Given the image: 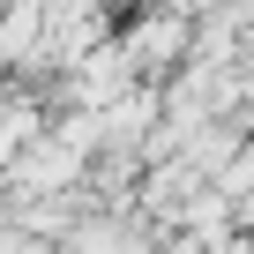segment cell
I'll return each mask as SVG.
<instances>
[{"label":"cell","mask_w":254,"mask_h":254,"mask_svg":"<svg viewBox=\"0 0 254 254\" xmlns=\"http://www.w3.org/2000/svg\"><path fill=\"white\" fill-rule=\"evenodd\" d=\"M247 247H254V232H247Z\"/></svg>","instance_id":"4"},{"label":"cell","mask_w":254,"mask_h":254,"mask_svg":"<svg viewBox=\"0 0 254 254\" xmlns=\"http://www.w3.org/2000/svg\"><path fill=\"white\" fill-rule=\"evenodd\" d=\"M120 45H127V60H135L142 75L165 82V75H180L194 60V15L165 8V0H135L127 23H120Z\"/></svg>","instance_id":"1"},{"label":"cell","mask_w":254,"mask_h":254,"mask_svg":"<svg viewBox=\"0 0 254 254\" xmlns=\"http://www.w3.org/2000/svg\"><path fill=\"white\" fill-rule=\"evenodd\" d=\"M0 180H8V194L15 202H38V194H67L75 180H90V150H75L67 135H53V127H45V135L8 165V172H0Z\"/></svg>","instance_id":"2"},{"label":"cell","mask_w":254,"mask_h":254,"mask_svg":"<svg viewBox=\"0 0 254 254\" xmlns=\"http://www.w3.org/2000/svg\"><path fill=\"white\" fill-rule=\"evenodd\" d=\"M45 38H53V0H8L0 8V67L15 82L45 75Z\"/></svg>","instance_id":"3"}]
</instances>
